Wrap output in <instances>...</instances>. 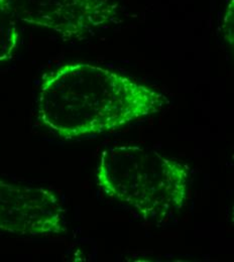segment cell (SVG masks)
Here are the masks:
<instances>
[{
	"instance_id": "6",
	"label": "cell",
	"mask_w": 234,
	"mask_h": 262,
	"mask_svg": "<svg viewBox=\"0 0 234 262\" xmlns=\"http://www.w3.org/2000/svg\"><path fill=\"white\" fill-rule=\"evenodd\" d=\"M233 6L234 1L231 0V2L229 3L227 10L225 12L224 15V19H223V29H224V33L228 35L227 40L232 45L233 41Z\"/></svg>"
},
{
	"instance_id": "5",
	"label": "cell",
	"mask_w": 234,
	"mask_h": 262,
	"mask_svg": "<svg viewBox=\"0 0 234 262\" xmlns=\"http://www.w3.org/2000/svg\"><path fill=\"white\" fill-rule=\"evenodd\" d=\"M19 42L16 19L0 6V63L10 60Z\"/></svg>"
},
{
	"instance_id": "4",
	"label": "cell",
	"mask_w": 234,
	"mask_h": 262,
	"mask_svg": "<svg viewBox=\"0 0 234 262\" xmlns=\"http://www.w3.org/2000/svg\"><path fill=\"white\" fill-rule=\"evenodd\" d=\"M0 231L30 236L65 234V209L51 190L0 180Z\"/></svg>"
},
{
	"instance_id": "1",
	"label": "cell",
	"mask_w": 234,
	"mask_h": 262,
	"mask_svg": "<svg viewBox=\"0 0 234 262\" xmlns=\"http://www.w3.org/2000/svg\"><path fill=\"white\" fill-rule=\"evenodd\" d=\"M167 97L133 78L88 63H69L42 80L37 116L57 136L76 139L119 129L160 112Z\"/></svg>"
},
{
	"instance_id": "3",
	"label": "cell",
	"mask_w": 234,
	"mask_h": 262,
	"mask_svg": "<svg viewBox=\"0 0 234 262\" xmlns=\"http://www.w3.org/2000/svg\"><path fill=\"white\" fill-rule=\"evenodd\" d=\"M16 20L50 30L64 39H81L117 13L109 0H0Z\"/></svg>"
},
{
	"instance_id": "2",
	"label": "cell",
	"mask_w": 234,
	"mask_h": 262,
	"mask_svg": "<svg viewBox=\"0 0 234 262\" xmlns=\"http://www.w3.org/2000/svg\"><path fill=\"white\" fill-rule=\"evenodd\" d=\"M189 179L184 164L134 144L105 148L96 170L97 185L107 196L157 222L184 207Z\"/></svg>"
}]
</instances>
